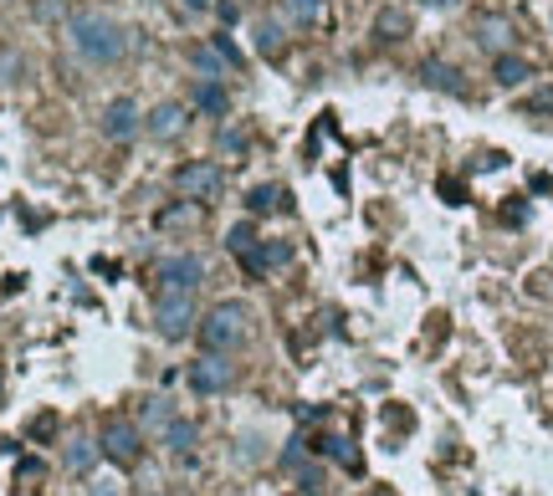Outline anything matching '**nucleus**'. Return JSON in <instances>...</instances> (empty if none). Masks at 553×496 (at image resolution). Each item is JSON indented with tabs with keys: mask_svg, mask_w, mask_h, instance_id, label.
Masks as SVG:
<instances>
[{
	"mask_svg": "<svg viewBox=\"0 0 553 496\" xmlns=\"http://www.w3.org/2000/svg\"><path fill=\"white\" fill-rule=\"evenodd\" d=\"M190 62H195V72H200V77H226V72H231V62L216 52V41L195 47V52H190Z\"/></svg>",
	"mask_w": 553,
	"mask_h": 496,
	"instance_id": "nucleus-20",
	"label": "nucleus"
},
{
	"mask_svg": "<svg viewBox=\"0 0 553 496\" xmlns=\"http://www.w3.org/2000/svg\"><path fill=\"white\" fill-rule=\"evenodd\" d=\"M216 16H221L226 26H236V21H241V0H216Z\"/></svg>",
	"mask_w": 553,
	"mask_h": 496,
	"instance_id": "nucleus-28",
	"label": "nucleus"
},
{
	"mask_svg": "<svg viewBox=\"0 0 553 496\" xmlns=\"http://www.w3.org/2000/svg\"><path fill=\"white\" fill-rule=\"evenodd\" d=\"M169 420H175V404H169L164 394H154V399H144V430H164Z\"/></svg>",
	"mask_w": 553,
	"mask_h": 496,
	"instance_id": "nucleus-22",
	"label": "nucleus"
},
{
	"mask_svg": "<svg viewBox=\"0 0 553 496\" xmlns=\"http://www.w3.org/2000/svg\"><path fill=\"white\" fill-rule=\"evenodd\" d=\"M477 47H487L492 57H502L507 47H513V21H507V16H482L477 21Z\"/></svg>",
	"mask_w": 553,
	"mask_h": 496,
	"instance_id": "nucleus-12",
	"label": "nucleus"
},
{
	"mask_svg": "<svg viewBox=\"0 0 553 496\" xmlns=\"http://www.w3.org/2000/svg\"><path fill=\"white\" fill-rule=\"evenodd\" d=\"M313 450H323V456H333L344 471H359V450L344 440V435H323V440H313Z\"/></svg>",
	"mask_w": 553,
	"mask_h": 496,
	"instance_id": "nucleus-19",
	"label": "nucleus"
},
{
	"mask_svg": "<svg viewBox=\"0 0 553 496\" xmlns=\"http://www.w3.org/2000/svg\"><path fill=\"white\" fill-rule=\"evenodd\" d=\"M195 292H159L154 297V328L159 338H185L195 328Z\"/></svg>",
	"mask_w": 553,
	"mask_h": 496,
	"instance_id": "nucleus-4",
	"label": "nucleus"
},
{
	"mask_svg": "<svg viewBox=\"0 0 553 496\" xmlns=\"http://www.w3.org/2000/svg\"><path fill=\"white\" fill-rule=\"evenodd\" d=\"M185 6H190V11H205V6H210V0H185Z\"/></svg>",
	"mask_w": 553,
	"mask_h": 496,
	"instance_id": "nucleus-31",
	"label": "nucleus"
},
{
	"mask_svg": "<svg viewBox=\"0 0 553 496\" xmlns=\"http://www.w3.org/2000/svg\"><path fill=\"white\" fill-rule=\"evenodd\" d=\"M98 456H103V445H93L88 435H72V440H67V450H62V466H67L72 476H93Z\"/></svg>",
	"mask_w": 553,
	"mask_h": 496,
	"instance_id": "nucleus-11",
	"label": "nucleus"
},
{
	"mask_svg": "<svg viewBox=\"0 0 553 496\" xmlns=\"http://www.w3.org/2000/svg\"><path fill=\"white\" fill-rule=\"evenodd\" d=\"M210 41H216V52H221V57H226L231 67H241V62H246V57H241V47H236L231 36H210Z\"/></svg>",
	"mask_w": 553,
	"mask_h": 496,
	"instance_id": "nucleus-27",
	"label": "nucleus"
},
{
	"mask_svg": "<svg viewBox=\"0 0 553 496\" xmlns=\"http://www.w3.org/2000/svg\"><path fill=\"white\" fill-rule=\"evenodd\" d=\"M226 246H231V256H246L251 246H257V231L241 220V225H231V231H226Z\"/></svg>",
	"mask_w": 553,
	"mask_h": 496,
	"instance_id": "nucleus-25",
	"label": "nucleus"
},
{
	"mask_svg": "<svg viewBox=\"0 0 553 496\" xmlns=\"http://www.w3.org/2000/svg\"><path fill=\"white\" fill-rule=\"evenodd\" d=\"M175 185H180V195H185V200H216V195H221V185H226V174H221V164L195 159V164H185V169L175 174Z\"/></svg>",
	"mask_w": 553,
	"mask_h": 496,
	"instance_id": "nucleus-6",
	"label": "nucleus"
},
{
	"mask_svg": "<svg viewBox=\"0 0 553 496\" xmlns=\"http://www.w3.org/2000/svg\"><path fill=\"white\" fill-rule=\"evenodd\" d=\"M246 210L251 215H277V210H292V195L282 185H257V190L246 195Z\"/></svg>",
	"mask_w": 553,
	"mask_h": 496,
	"instance_id": "nucleus-15",
	"label": "nucleus"
},
{
	"mask_svg": "<svg viewBox=\"0 0 553 496\" xmlns=\"http://www.w3.org/2000/svg\"><path fill=\"white\" fill-rule=\"evenodd\" d=\"M159 440H164L169 450H175V456H190V445L200 440V430H195V420H180V415H175V420H169V425L159 430Z\"/></svg>",
	"mask_w": 553,
	"mask_h": 496,
	"instance_id": "nucleus-16",
	"label": "nucleus"
},
{
	"mask_svg": "<svg viewBox=\"0 0 553 496\" xmlns=\"http://www.w3.org/2000/svg\"><path fill=\"white\" fill-rule=\"evenodd\" d=\"M287 16L297 26H318L323 21V0H287Z\"/></svg>",
	"mask_w": 553,
	"mask_h": 496,
	"instance_id": "nucleus-24",
	"label": "nucleus"
},
{
	"mask_svg": "<svg viewBox=\"0 0 553 496\" xmlns=\"http://www.w3.org/2000/svg\"><path fill=\"white\" fill-rule=\"evenodd\" d=\"M492 77H497L502 87H523V82L533 77V62L518 57V52H502V57H492Z\"/></svg>",
	"mask_w": 553,
	"mask_h": 496,
	"instance_id": "nucleus-14",
	"label": "nucleus"
},
{
	"mask_svg": "<svg viewBox=\"0 0 553 496\" xmlns=\"http://www.w3.org/2000/svg\"><path fill=\"white\" fill-rule=\"evenodd\" d=\"M103 456L118 461V466H134V461L144 456V435H139V425H129V420H108V425H103Z\"/></svg>",
	"mask_w": 553,
	"mask_h": 496,
	"instance_id": "nucleus-7",
	"label": "nucleus"
},
{
	"mask_svg": "<svg viewBox=\"0 0 553 496\" xmlns=\"http://www.w3.org/2000/svg\"><path fill=\"white\" fill-rule=\"evenodd\" d=\"M246 338V307L241 302H216L200 318V348L205 353H231Z\"/></svg>",
	"mask_w": 553,
	"mask_h": 496,
	"instance_id": "nucleus-2",
	"label": "nucleus"
},
{
	"mask_svg": "<svg viewBox=\"0 0 553 496\" xmlns=\"http://www.w3.org/2000/svg\"><path fill=\"white\" fill-rule=\"evenodd\" d=\"M374 36H379V41H405V36H410V16H405L400 6H385V11L374 16Z\"/></svg>",
	"mask_w": 553,
	"mask_h": 496,
	"instance_id": "nucleus-17",
	"label": "nucleus"
},
{
	"mask_svg": "<svg viewBox=\"0 0 553 496\" xmlns=\"http://www.w3.org/2000/svg\"><path fill=\"white\" fill-rule=\"evenodd\" d=\"M241 261H246V272H251V277H267V272H277V266L292 261V241H257Z\"/></svg>",
	"mask_w": 553,
	"mask_h": 496,
	"instance_id": "nucleus-9",
	"label": "nucleus"
},
{
	"mask_svg": "<svg viewBox=\"0 0 553 496\" xmlns=\"http://www.w3.org/2000/svg\"><path fill=\"white\" fill-rule=\"evenodd\" d=\"M205 282V261L195 251H175V256H164L154 266V287L159 292H200Z\"/></svg>",
	"mask_w": 553,
	"mask_h": 496,
	"instance_id": "nucleus-3",
	"label": "nucleus"
},
{
	"mask_svg": "<svg viewBox=\"0 0 553 496\" xmlns=\"http://www.w3.org/2000/svg\"><path fill=\"white\" fill-rule=\"evenodd\" d=\"M185 123H190V118H185V108H180V103H159V108L144 118V128L154 133L159 144H175L180 133H185Z\"/></svg>",
	"mask_w": 553,
	"mask_h": 496,
	"instance_id": "nucleus-10",
	"label": "nucleus"
},
{
	"mask_svg": "<svg viewBox=\"0 0 553 496\" xmlns=\"http://www.w3.org/2000/svg\"><path fill=\"white\" fill-rule=\"evenodd\" d=\"M185 379L195 394H226L236 384V364H226V353H200Z\"/></svg>",
	"mask_w": 553,
	"mask_h": 496,
	"instance_id": "nucleus-5",
	"label": "nucleus"
},
{
	"mask_svg": "<svg viewBox=\"0 0 553 496\" xmlns=\"http://www.w3.org/2000/svg\"><path fill=\"white\" fill-rule=\"evenodd\" d=\"M420 72H425V82H431V87H441V93H466L461 72H456V67H446V62H425Z\"/></svg>",
	"mask_w": 553,
	"mask_h": 496,
	"instance_id": "nucleus-21",
	"label": "nucleus"
},
{
	"mask_svg": "<svg viewBox=\"0 0 553 496\" xmlns=\"http://www.w3.org/2000/svg\"><path fill=\"white\" fill-rule=\"evenodd\" d=\"M67 36H72V52L82 62H93V67H113V62H123V52H129V31L103 11H77L67 21Z\"/></svg>",
	"mask_w": 553,
	"mask_h": 496,
	"instance_id": "nucleus-1",
	"label": "nucleus"
},
{
	"mask_svg": "<svg viewBox=\"0 0 553 496\" xmlns=\"http://www.w3.org/2000/svg\"><path fill=\"white\" fill-rule=\"evenodd\" d=\"M257 52H262L267 62H282V57H287V31H282L277 21H262V26H257Z\"/></svg>",
	"mask_w": 553,
	"mask_h": 496,
	"instance_id": "nucleus-18",
	"label": "nucleus"
},
{
	"mask_svg": "<svg viewBox=\"0 0 553 496\" xmlns=\"http://www.w3.org/2000/svg\"><path fill=\"white\" fill-rule=\"evenodd\" d=\"M139 128H144V118H139V108H134L129 98H113V103L103 108V133H108L113 144H129Z\"/></svg>",
	"mask_w": 553,
	"mask_h": 496,
	"instance_id": "nucleus-8",
	"label": "nucleus"
},
{
	"mask_svg": "<svg viewBox=\"0 0 553 496\" xmlns=\"http://www.w3.org/2000/svg\"><path fill=\"white\" fill-rule=\"evenodd\" d=\"M226 108H231V98H226L221 77H200V82H195V113H205V118H221Z\"/></svg>",
	"mask_w": 553,
	"mask_h": 496,
	"instance_id": "nucleus-13",
	"label": "nucleus"
},
{
	"mask_svg": "<svg viewBox=\"0 0 553 496\" xmlns=\"http://www.w3.org/2000/svg\"><path fill=\"white\" fill-rule=\"evenodd\" d=\"M200 210H195V200H180V205H169V210H159L154 215V225H159V231H169V225H190Z\"/></svg>",
	"mask_w": 553,
	"mask_h": 496,
	"instance_id": "nucleus-23",
	"label": "nucleus"
},
{
	"mask_svg": "<svg viewBox=\"0 0 553 496\" xmlns=\"http://www.w3.org/2000/svg\"><path fill=\"white\" fill-rule=\"evenodd\" d=\"M88 496H123V491H118L113 481H93V486H88Z\"/></svg>",
	"mask_w": 553,
	"mask_h": 496,
	"instance_id": "nucleus-30",
	"label": "nucleus"
},
{
	"mask_svg": "<svg viewBox=\"0 0 553 496\" xmlns=\"http://www.w3.org/2000/svg\"><path fill=\"white\" fill-rule=\"evenodd\" d=\"M221 149L241 159V154L251 149V133H246V128H221Z\"/></svg>",
	"mask_w": 553,
	"mask_h": 496,
	"instance_id": "nucleus-26",
	"label": "nucleus"
},
{
	"mask_svg": "<svg viewBox=\"0 0 553 496\" xmlns=\"http://www.w3.org/2000/svg\"><path fill=\"white\" fill-rule=\"evenodd\" d=\"M528 108H533V113H538V108L548 113V108H553V87H543V93H533V103H528Z\"/></svg>",
	"mask_w": 553,
	"mask_h": 496,
	"instance_id": "nucleus-29",
	"label": "nucleus"
}]
</instances>
